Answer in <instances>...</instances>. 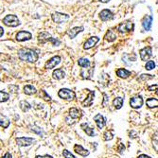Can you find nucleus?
Listing matches in <instances>:
<instances>
[{
  "label": "nucleus",
  "instance_id": "obj_1",
  "mask_svg": "<svg viewBox=\"0 0 158 158\" xmlns=\"http://www.w3.org/2000/svg\"><path fill=\"white\" fill-rule=\"evenodd\" d=\"M17 53H18L19 59L21 61L28 62V63H35L39 58L35 50H33L31 48H28V47H23V48L19 49Z\"/></svg>",
  "mask_w": 158,
  "mask_h": 158
},
{
  "label": "nucleus",
  "instance_id": "obj_2",
  "mask_svg": "<svg viewBox=\"0 0 158 158\" xmlns=\"http://www.w3.org/2000/svg\"><path fill=\"white\" fill-rule=\"evenodd\" d=\"M38 41H39V44H41V45H45L47 42L52 43L53 46H59L61 44V42L59 40H57L55 38H52L51 35L46 31H43L38 35Z\"/></svg>",
  "mask_w": 158,
  "mask_h": 158
},
{
  "label": "nucleus",
  "instance_id": "obj_3",
  "mask_svg": "<svg viewBox=\"0 0 158 158\" xmlns=\"http://www.w3.org/2000/svg\"><path fill=\"white\" fill-rule=\"evenodd\" d=\"M3 23H4V25L7 26V27H10V28H15L20 25V21H19L18 17L14 14L6 15L3 18Z\"/></svg>",
  "mask_w": 158,
  "mask_h": 158
},
{
  "label": "nucleus",
  "instance_id": "obj_4",
  "mask_svg": "<svg viewBox=\"0 0 158 158\" xmlns=\"http://www.w3.org/2000/svg\"><path fill=\"white\" fill-rule=\"evenodd\" d=\"M58 96L65 100H70V99H74L76 98V94L75 92L67 89V88H62L59 92H58Z\"/></svg>",
  "mask_w": 158,
  "mask_h": 158
},
{
  "label": "nucleus",
  "instance_id": "obj_5",
  "mask_svg": "<svg viewBox=\"0 0 158 158\" xmlns=\"http://www.w3.org/2000/svg\"><path fill=\"white\" fill-rule=\"evenodd\" d=\"M134 23L131 21H126L123 22L121 24H120V26L117 27V30L120 33H127V32H131L134 30Z\"/></svg>",
  "mask_w": 158,
  "mask_h": 158
},
{
  "label": "nucleus",
  "instance_id": "obj_6",
  "mask_svg": "<svg viewBox=\"0 0 158 158\" xmlns=\"http://www.w3.org/2000/svg\"><path fill=\"white\" fill-rule=\"evenodd\" d=\"M51 18L54 23L61 24L63 22H67L69 19V15L65 14H61V12H54V14H52Z\"/></svg>",
  "mask_w": 158,
  "mask_h": 158
},
{
  "label": "nucleus",
  "instance_id": "obj_7",
  "mask_svg": "<svg viewBox=\"0 0 158 158\" xmlns=\"http://www.w3.org/2000/svg\"><path fill=\"white\" fill-rule=\"evenodd\" d=\"M35 142V139L31 137H18L16 138V143L20 147H28Z\"/></svg>",
  "mask_w": 158,
  "mask_h": 158
},
{
  "label": "nucleus",
  "instance_id": "obj_8",
  "mask_svg": "<svg viewBox=\"0 0 158 158\" xmlns=\"http://www.w3.org/2000/svg\"><path fill=\"white\" fill-rule=\"evenodd\" d=\"M139 54H140V59L141 61H147L149 60L152 55V49L151 47H146L142 48L140 51H139Z\"/></svg>",
  "mask_w": 158,
  "mask_h": 158
},
{
  "label": "nucleus",
  "instance_id": "obj_9",
  "mask_svg": "<svg viewBox=\"0 0 158 158\" xmlns=\"http://www.w3.org/2000/svg\"><path fill=\"white\" fill-rule=\"evenodd\" d=\"M16 40L18 42H24V41H28L30 40L32 38V34L30 31H26V30H21L16 33Z\"/></svg>",
  "mask_w": 158,
  "mask_h": 158
},
{
  "label": "nucleus",
  "instance_id": "obj_10",
  "mask_svg": "<svg viewBox=\"0 0 158 158\" xmlns=\"http://www.w3.org/2000/svg\"><path fill=\"white\" fill-rule=\"evenodd\" d=\"M99 42V38L97 36H92L90 38H88L87 40L85 41V43L83 44V48L88 50L92 47H94Z\"/></svg>",
  "mask_w": 158,
  "mask_h": 158
},
{
  "label": "nucleus",
  "instance_id": "obj_11",
  "mask_svg": "<svg viewBox=\"0 0 158 158\" xmlns=\"http://www.w3.org/2000/svg\"><path fill=\"white\" fill-rule=\"evenodd\" d=\"M130 105L134 109H139L143 105V99L141 96H136L130 99Z\"/></svg>",
  "mask_w": 158,
  "mask_h": 158
},
{
  "label": "nucleus",
  "instance_id": "obj_12",
  "mask_svg": "<svg viewBox=\"0 0 158 158\" xmlns=\"http://www.w3.org/2000/svg\"><path fill=\"white\" fill-rule=\"evenodd\" d=\"M62 61V58L60 56H54L51 59H49L47 63H46V68L47 69H53L54 67H56V65H58Z\"/></svg>",
  "mask_w": 158,
  "mask_h": 158
},
{
  "label": "nucleus",
  "instance_id": "obj_13",
  "mask_svg": "<svg viewBox=\"0 0 158 158\" xmlns=\"http://www.w3.org/2000/svg\"><path fill=\"white\" fill-rule=\"evenodd\" d=\"M94 67L95 65L93 64L92 67H83L81 71V76L83 79H90L93 75V72H94Z\"/></svg>",
  "mask_w": 158,
  "mask_h": 158
},
{
  "label": "nucleus",
  "instance_id": "obj_14",
  "mask_svg": "<svg viewBox=\"0 0 158 158\" xmlns=\"http://www.w3.org/2000/svg\"><path fill=\"white\" fill-rule=\"evenodd\" d=\"M99 18L101 19V21H109L114 18V14L111 10L105 9L99 12Z\"/></svg>",
  "mask_w": 158,
  "mask_h": 158
},
{
  "label": "nucleus",
  "instance_id": "obj_15",
  "mask_svg": "<svg viewBox=\"0 0 158 158\" xmlns=\"http://www.w3.org/2000/svg\"><path fill=\"white\" fill-rule=\"evenodd\" d=\"M94 120H95V122H96V124H97V127H98L99 130H101V129L105 126V124H106V120H105V117H104L101 114L96 115L94 116Z\"/></svg>",
  "mask_w": 158,
  "mask_h": 158
},
{
  "label": "nucleus",
  "instance_id": "obj_16",
  "mask_svg": "<svg viewBox=\"0 0 158 158\" xmlns=\"http://www.w3.org/2000/svg\"><path fill=\"white\" fill-rule=\"evenodd\" d=\"M152 15H147L145 16L144 19L142 20V27L145 30H151L152 28Z\"/></svg>",
  "mask_w": 158,
  "mask_h": 158
},
{
  "label": "nucleus",
  "instance_id": "obj_17",
  "mask_svg": "<svg viewBox=\"0 0 158 158\" xmlns=\"http://www.w3.org/2000/svg\"><path fill=\"white\" fill-rule=\"evenodd\" d=\"M94 97H95V92L94 91H89V94L87 96V98L82 102L83 106V107H89L92 105V103H93L94 101Z\"/></svg>",
  "mask_w": 158,
  "mask_h": 158
},
{
  "label": "nucleus",
  "instance_id": "obj_18",
  "mask_svg": "<svg viewBox=\"0 0 158 158\" xmlns=\"http://www.w3.org/2000/svg\"><path fill=\"white\" fill-rule=\"evenodd\" d=\"M74 152L78 154L83 156V157H86L89 155V152L87 150H85L82 145H79V144L74 145Z\"/></svg>",
  "mask_w": 158,
  "mask_h": 158
},
{
  "label": "nucleus",
  "instance_id": "obj_19",
  "mask_svg": "<svg viewBox=\"0 0 158 158\" xmlns=\"http://www.w3.org/2000/svg\"><path fill=\"white\" fill-rule=\"evenodd\" d=\"M84 30V28L83 27H76V28H73L71 30H69L67 31V35L70 39H74L79 33H81Z\"/></svg>",
  "mask_w": 158,
  "mask_h": 158
},
{
  "label": "nucleus",
  "instance_id": "obj_20",
  "mask_svg": "<svg viewBox=\"0 0 158 158\" xmlns=\"http://www.w3.org/2000/svg\"><path fill=\"white\" fill-rule=\"evenodd\" d=\"M69 116L73 118V120H78V118H80L82 116V112L78 108L72 107L69 109Z\"/></svg>",
  "mask_w": 158,
  "mask_h": 158
},
{
  "label": "nucleus",
  "instance_id": "obj_21",
  "mask_svg": "<svg viewBox=\"0 0 158 158\" xmlns=\"http://www.w3.org/2000/svg\"><path fill=\"white\" fill-rule=\"evenodd\" d=\"M52 76H53V78L55 79V80L59 81V80H62V79H63L65 77V72L62 68H57L53 71Z\"/></svg>",
  "mask_w": 158,
  "mask_h": 158
},
{
  "label": "nucleus",
  "instance_id": "obj_22",
  "mask_svg": "<svg viewBox=\"0 0 158 158\" xmlns=\"http://www.w3.org/2000/svg\"><path fill=\"white\" fill-rule=\"evenodd\" d=\"M81 127H82V129L83 130V132L84 133L87 135V136H94V135H95V132H94V129L93 128H91V127H89V125H88V123H83L82 125H81Z\"/></svg>",
  "mask_w": 158,
  "mask_h": 158
},
{
  "label": "nucleus",
  "instance_id": "obj_23",
  "mask_svg": "<svg viewBox=\"0 0 158 158\" xmlns=\"http://www.w3.org/2000/svg\"><path fill=\"white\" fill-rule=\"evenodd\" d=\"M24 93H25L26 95L31 96V95H34V94L37 93V90H36V88H35L33 85L29 84V85L24 86Z\"/></svg>",
  "mask_w": 158,
  "mask_h": 158
},
{
  "label": "nucleus",
  "instance_id": "obj_24",
  "mask_svg": "<svg viewBox=\"0 0 158 158\" xmlns=\"http://www.w3.org/2000/svg\"><path fill=\"white\" fill-rule=\"evenodd\" d=\"M116 75L120 78L127 79L131 75V71H129V70H127L125 68H120V69L116 70Z\"/></svg>",
  "mask_w": 158,
  "mask_h": 158
},
{
  "label": "nucleus",
  "instance_id": "obj_25",
  "mask_svg": "<svg viewBox=\"0 0 158 158\" xmlns=\"http://www.w3.org/2000/svg\"><path fill=\"white\" fill-rule=\"evenodd\" d=\"M116 34L115 33V31L113 30H109L105 35V40L108 41V42H114L115 39H116Z\"/></svg>",
  "mask_w": 158,
  "mask_h": 158
},
{
  "label": "nucleus",
  "instance_id": "obj_26",
  "mask_svg": "<svg viewBox=\"0 0 158 158\" xmlns=\"http://www.w3.org/2000/svg\"><path fill=\"white\" fill-rule=\"evenodd\" d=\"M146 104H147V106H148L150 109L156 108V107H157V105H158V100H157V99H155V98H150V99H147Z\"/></svg>",
  "mask_w": 158,
  "mask_h": 158
},
{
  "label": "nucleus",
  "instance_id": "obj_27",
  "mask_svg": "<svg viewBox=\"0 0 158 158\" xmlns=\"http://www.w3.org/2000/svg\"><path fill=\"white\" fill-rule=\"evenodd\" d=\"M10 126V120L9 118L5 115H0V127H2L4 129H7Z\"/></svg>",
  "mask_w": 158,
  "mask_h": 158
},
{
  "label": "nucleus",
  "instance_id": "obj_28",
  "mask_svg": "<svg viewBox=\"0 0 158 158\" xmlns=\"http://www.w3.org/2000/svg\"><path fill=\"white\" fill-rule=\"evenodd\" d=\"M123 101H124V99H123L122 98H120V97H117V98H115V99L113 100V105L115 106V109L120 110V109L122 107V105H123Z\"/></svg>",
  "mask_w": 158,
  "mask_h": 158
},
{
  "label": "nucleus",
  "instance_id": "obj_29",
  "mask_svg": "<svg viewBox=\"0 0 158 158\" xmlns=\"http://www.w3.org/2000/svg\"><path fill=\"white\" fill-rule=\"evenodd\" d=\"M19 106H20V108H21V110L23 112H28L31 108V105L28 101H26V100H21L19 102Z\"/></svg>",
  "mask_w": 158,
  "mask_h": 158
},
{
  "label": "nucleus",
  "instance_id": "obj_30",
  "mask_svg": "<svg viewBox=\"0 0 158 158\" xmlns=\"http://www.w3.org/2000/svg\"><path fill=\"white\" fill-rule=\"evenodd\" d=\"M78 64L80 65L81 67H90V64H91V63H90V61L88 60V59H86V58H80L78 60Z\"/></svg>",
  "mask_w": 158,
  "mask_h": 158
},
{
  "label": "nucleus",
  "instance_id": "obj_31",
  "mask_svg": "<svg viewBox=\"0 0 158 158\" xmlns=\"http://www.w3.org/2000/svg\"><path fill=\"white\" fill-rule=\"evenodd\" d=\"M9 99H10V95L7 92L0 91V102H6L7 100H9Z\"/></svg>",
  "mask_w": 158,
  "mask_h": 158
},
{
  "label": "nucleus",
  "instance_id": "obj_32",
  "mask_svg": "<svg viewBox=\"0 0 158 158\" xmlns=\"http://www.w3.org/2000/svg\"><path fill=\"white\" fill-rule=\"evenodd\" d=\"M114 137V134H113V131H106L103 135V138L105 141H109L112 140Z\"/></svg>",
  "mask_w": 158,
  "mask_h": 158
},
{
  "label": "nucleus",
  "instance_id": "obj_33",
  "mask_svg": "<svg viewBox=\"0 0 158 158\" xmlns=\"http://www.w3.org/2000/svg\"><path fill=\"white\" fill-rule=\"evenodd\" d=\"M155 63L153 61H148L147 63L145 64V68H146L147 70H152L153 68H155Z\"/></svg>",
  "mask_w": 158,
  "mask_h": 158
},
{
  "label": "nucleus",
  "instance_id": "obj_34",
  "mask_svg": "<svg viewBox=\"0 0 158 158\" xmlns=\"http://www.w3.org/2000/svg\"><path fill=\"white\" fill-rule=\"evenodd\" d=\"M63 155L64 158H75V156L67 150H63Z\"/></svg>",
  "mask_w": 158,
  "mask_h": 158
},
{
  "label": "nucleus",
  "instance_id": "obj_35",
  "mask_svg": "<svg viewBox=\"0 0 158 158\" xmlns=\"http://www.w3.org/2000/svg\"><path fill=\"white\" fill-rule=\"evenodd\" d=\"M41 93H42V96H43V98H44V99L45 100H47V101H49L51 99H50V97L47 95V92L45 91V90H42L41 91Z\"/></svg>",
  "mask_w": 158,
  "mask_h": 158
},
{
  "label": "nucleus",
  "instance_id": "obj_36",
  "mask_svg": "<svg viewBox=\"0 0 158 158\" xmlns=\"http://www.w3.org/2000/svg\"><path fill=\"white\" fill-rule=\"evenodd\" d=\"M32 131L34 132V133L38 134V135H41V134H42V131H41V129H39V128H37V127H34V128H32Z\"/></svg>",
  "mask_w": 158,
  "mask_h": 158
},
{
  "label": "nucleus",
  "instance_id": "obj_37",
  "mask_svg": "<svg viewBox=\"0 0 158 158\" xmlns=\"http://www.w3.org/2000/svg\"><path fill=\"white\" fill-rule=\"evenodd\" d=\"M125 150V147H124V145L123 144H120V148H118V152L120 153H122V152Z\"/></svg>",
  "mask_w": 158,
  "mask_h": 158
},
{
  "label": "nucleus",
  "instance_id": "obj_38",
  "mask_svg": "<svg viewBox=\"0 0 158 158\" xmlns=\"http://www.w3.org/2000/svg\"><path fill=\"white\" fill-rule=\"evenodd\" d=\"M36 158H53L51 155H48V154H46V155H37Z\"/></svg>",
  "mask_w": 158,
  "mask_h": 158
},
{
  "label": "nucleus",
  "instance_id": "obj_39",
  "mask_svg": "<svg viewBox=\"0 0 158 158\" xmlns=\"http://www.w3.org/2000/svg\"><path fill=\"white\" fill-rule=\"evenodd\" d=\"M156 88H157V84H153L152 86H149L148 87V90L149 91H154V90H156Z\"/></svg>",
  "mask_w": 158,
  "mask_h": 158
},
{
  "label": "nucleus",
  "instance_id": "obj_40",
  "mask_svg": "<svg viewBox=\"0 0 158 158\" xmlns=\"http://www.w3.org/2000/svg\"><path fill=\"white\" fill-rule=\"evenodd\" d=\"M2 158H12V156H11V154L10 152H6L5 155L2 156Z\"/></svg>",
  "mask_w": 158,
  "mask_h": 158
},
{
  "label": "nucleus",
  "instance_id": "obj_41",
  "mask_svg": "<svg viewBox=\"0 0 158 158\" xmlns=\"http://www.w3.org/2000/svg\"><path fill=\"white\" fill-rule=\"evenodd\" d=\"M137 158H152V157H150V156H148L146 154H140Z\"/></svg>",
  "mask_w": 158,
  "mask_h": 158
},
{
  "label": "nucleus",
  "instance_id": "obj_42",
  "mask_svg": "<svg viewBox=\"0 0 158 158\" xmlns=\"http://www.w3.org/2000/svg\"><path fill=\"white\" fill-rule=\"evenodd\" d=\"M153 147H155V151L157 152V138H155V141H153Z\"/></svg>",
  "mask_w": 158,
  "mask_h": 158
},
{
  "label": "nucleus",
  "instance_id": "obj_43",
  "mask_svg": "<svg viewBox=\"0 0 158 158\" xmlns=\"http://www.w3.org/2000/svg\"><path fill=\"white\" fill-rule=\"evenodd\" d=\"M4 34V29L2 27H0V37H2Z\"/></svg>",
  "mask_w": 158,
  "mask_h": 158
},
{
  "label": "nucleus",
  "instance_id": "obj_44",
  "mask_svg": "<svg viewBox=\"0 0 158 158\" xmlns=\"http://www.w3.org/2000/svg\"><path fill=\"white\" fill-rule=\"evenodd\" d=\"M99 1L101 3H108L109 1H111V0H99Z\"/></svg>",
  "mask_w": 158,
  "mask_h": 158
}]
</instances>
